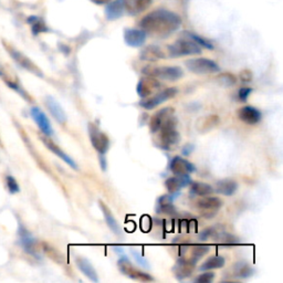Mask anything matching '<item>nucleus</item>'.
<instances>
[{
    "label": "nucleus",
    "instance_id": "1",
    "mask_svg": "<svg viewBox=\"0 0 283 283\" xmlns=\"http://www.w3.org/2000/svg\"><path fill=\"white\" fill-rule=\"evenodd\" d=\"M182 18L176 12L167 9H156L141 20V29L158 38H167L182 26Z\"/></svg>",
    "mask_w": 283,
    "mask_h": 283
},
{
    "label": "nucleus",
    "instance_id": "2",
    "mask_svg": "<svg viewBox=\"0 0 283 283\" xmlns=\"http://www.w3.org/2000/svg\"><path fill=\"white\" fill-rule=\"evenodd\" d=\"M177 120L175 115L169 118L160 128V137H158V146L165 149V151H169L172 149L175 145L180 143L181 136L180 133L176 130Z\"/></svg>",
    "mask_w": 283,
    "mask_h": 283
},
{
    "label": "nucleus",
    "instance_id": "3",
    "mask_svg": "<svg viewBox=\"0 0 283 283\" xmlns=\"http://www.w3.org/2000/svg\"><path fill=\"white\" fill-rule=\"evenodd\" d=\"M142 73L146 77H151L156 80L177 81L184 76V71L180 66L172 65H147L142 70Z\"/></svg>",
    "mask_w": 283,
    "mask_h": 283
},
{
    "label": "nucleus",
    "instance_id": "4",
    "mask_svg": "<svg viewBox=\"0 0 283 283\" xmlns=\"http://www.w3.org/2000/svg\"><path fill=\"white\" fill-rule=\"evenodd\" d=\"M167 49H168L169 57H172V58L196 56V55H201L202 51V48L189 38L178 39L175 41L174 43L169 44Z\"/></svg>",
    "mask_w": 283,
    "mask_h": 283
},
{
    "label": "nucleus",
    "instance_id": "5",
    "mask_svg": "<svg viewBox=\"0 0 283 283\" xmlns=\"http://www.w3.org/2000/svg\"><path fill=\"white\" fill-rule=\"evenodd\" d=\"M118 268L121 271V273H123L124 276L132 279V280L141 281V282L154 281V278L151 276V274L137 269L135 265H133L130 259H128L125 255L121 256V258L118 261Z\"/></svg>",
    "mask_w": 283,
    "mask_h": 283
},
{
    "label": "nucleus",
    "instance_id": "6",
    "mask_svg": "<svg viewBox=\"0 0 283 283\" xmlns=\"http://www.w3.org/2000/svg\"><path fill=\"white\" fill-rule=\"evenodd\" d=\"M186 68L191 73L195 74H212L218 73L220 66L214 60L207 59V58H197V59H190L185 62Z\"/></svg>",
    "mask_w": 283,
    "mask_h": 283
},
{
    "label": "nucleus",
    "instance_id": "7",
    "mask_svg": "<svg viewBox=\"0 0 283 283\" xmlns=\"http://www.w3.org/2000/svg\"><path fill=\"white\" fill-rule=\"evenodd\" d=\"M89 135L91 144L98 152L99 156H105L110 148V139L105 133L100 130V127L93 123L89 124Z\"/></svg>",
    "mask_w": 283,
    "mask_h": 283
},
{
    "label": "nucleus",
    "instance_id": "8",
    "mask_svg": "<svg viewBox=\"0 0 283 283\" xmlns=\"http://www.w3.org/2000/svg\"><path fill=\"white\" fill-rule=\"evenodd\" d=\"M2 43H3V47H5V49L7 50V52L9 53V56L17 62V64L21 66V68H23L24 70L29 71V72L33 73L37 77L43 78L42 71H41L38 66L33 63V62L29 59L28 57L24 56L23 53H21L20 51H18V50L12 47V45H10L9 43L5 42V41H2Z\"/></svg>",
    "mask_w": 283,
    "mask_h": 283
},
{
    "label": "nucleus",
    "instance_id": "9",
    "mask_svg": "<svg viewBox=\"0 0 283 283\" xmlns=\"http://www.w3.org/2000/svg\"><path fill=\"white\" fill-rule=\"evenodd\" d=\"M177 93H178L177 87H175V86L166 87V89L162 90L161 92L153 94L152 97H149L147 99H142V101L140 102V105L145 110H153V109H155L156 106L161 105V104L165 103L170 99H173Z\"/></svg>",
    "mask_w": 283,
    "mask_h": 283
},
{
    "label": "nucleus",
    "instance_id": "10",
    "mask_svg": "<svg viewBox=\"0 0 283 283\" xmlns=\"http://www.w3.org/2000/svg\"><path fill=\"white\" fill-rule=\"evenodd\" d=\"M222 201L218 197L205 196L197 202V208L201 214L206 218H211L217 215L220 208L222 207Z\"/></svg>",
    "mask_w": 283,
    "mask_h": 283
},
{
    "label": "nucleus",
    "instance_id": "11",
    "mask_svg": "<svg viewBox=\"0 0 283 283\" xmlns=\"http://www.w3.org/2000/svg\"><path fill=\"white\" fill-rule=\"evenodd\" d=\"M169 169L175 176L178 177H190V174H193L196 167L187 161L186 158L181 156H175L169 163Z\"/></svg>",
    "mask_w": 283,
    "mask_h": 283
},
{
    "label": "nucleus",
    "instance_id": "12",
    "mask_svg": "<svg viewBox=\"0 0 283 283\" xmlns=\"http://www.w3.org/2000/svg\"><path fill=\"white\" fill-rule=\"evenodd\" d=\"M161 86L162 84L160 83V81L156 80V79L146 77L141 79L140 82L137 83L136 92L141 99H147L149 97H152L155 92H157Z\"/></svg>",
    "mask_w": 283,
    "mask_h": 283
},
{
    "label": "nucleus",
    "instance_id": "13",
    "mask_svg": "<svg viewBox=\"0 0 283 283\" xmlns=\"http://www.w3.org/2000/svg\"><path fill=\"white\" fill-rule=\"evenodd\" d=\"M18 235H19L20 244H21L23 250L35 258H39L37 241L35 238H33V236L30 234V232H29L24 227L20 226Z\"/></svg>",
    "mask_w": 283,
    "mask_h": 283
},
{
    "label": "nucleus",
    "instance_id": "14",
    "mask_svg": "<svg viewBox=\"0 0 283 283\" xmlns=\"http://www.w3.org/2000/svg\"><path fill=\"white\" fill-rule=\"evenodd\" d=\"M147 38V33L143 29H133L126 28L124 30V41L132 48H140L144 45Z\"/></svg>",
    "mask_w": 283,
    "mask_h": 283
},
{
    "label": "nucleus",
    "instance_id": "15",
    "mask_svg": "<svg viewBox=\"0 0 283 283\" xmlns=\"http://www.w3.org/2000/svg\"><path fill=\"white\" fill-rule=\"evenodd\" d=\"M30 113L33 121H35L37 125L40 128V131L42 132V134L47 137H51L53 135V128L50 124V121L47 118L42 111H41L38 106L31 107Z\"/></svg>",
    "mask_w": 283,
    "mask_h": 283
},
{
    "label": "nucleus",
    "instance_id": "16",
    "mask_svg": "<svg viewBox=\"0 0 283 283\" xmlns=\"http://www.w3.org/2000/svg\"><path fill=\"white\" fill-rule=\"evenodd\" d=\"M238 114V119L248 125H257L262 119V113L260 110H258L257 107H253L251 105H247L241 107L240 110L237 112Z\"/></svg>",
    "mask_w": 283,
    "mask_h": 283
},
{
    "label": "nucleus",
    "instance_id": "17",
    "mask_svg": "<svg viewBox=\"0 0 283 283\" xmlns=\"http://www.w3.org/2000/svg\"><path fill=\"white\" fill-rule=\"evenodd\" d=\"M41 141H42V143L45 145V147H47L50 152L56 154V155L59 157L60 160L63 161L66 165H69L70 167L74 170H79L78 164L76 163V162H74L73 158L70 157L68 154L62 151V149L58 146L56 143H53V142L51 140H49L47 136L41 137Z\"/></svg>",
    "mask_w": 283,
    "mask_h": 283
},
{
    "label": "nucleus",
    "instance_id": "18",
    "mask_svg": "<svg viewBox=\"0 0 283 283\" xmlns=\"http://www.w3.org/2000/svg\"><path fill=\"white\" fill-rule=\"evenodd\" d=\"M175 115V111L172 107H165V109H162L161 111H158L157 113L153 116L151 120V123H149V130L155 134L158 131H160L161 126L167 121L169 118Z\"/></svg>",
    "mask_w": 283,
    "mask_h": 283
},
{
    "label": "nucleus",
    "instance_id": "19",
    "mask_svg": "<svg viewBox=\"0 0 283 283\" xmlns=\"http://www.w3.org/2000/svg\"><path fill=\"white\" fill-rule=\"evenodd\" d=\"M45 105H47L49 112L51 113L53 118H55L57 122L61 124V125H64L66 121H68V118H66L65 112L62 109L60 103L58 102L55 98L47 97L45 98Z\"/></svg>",
    "mask_w": 283,
    "mask_h": 283
},
{
    "label": "nucleus",
    "instance_id": "20",
    "mask_svg": "<svg viewBox=\"0 0 283 283\" xmlns=\"http://www.w3.org/2000/svg\"><path fill=\"white\" fill-rule=\"evenodd\" d=\"M195 263L189 259H184V258H181V259L177 260V263L175 265L173 271L175 273V277L180 280L182 279L188 278L191 276V273L194 271Z\"/></svg>",
    "mask_w": 283,
    "mask_h": 283
},
{
    "label": "nucleus",
    "instance_id": "21",
    "mask_svg": "<svg viewBox=\"0 0 283 283\" xmlns=\"http://www.w3.org/2000/svg\"><path fill=\"white\" fill-rule=\"evenodd\" d=\"M153 0H124L125 11L130 16H137L147 10Z\"/></svg>",
    "mask_w": 283,
    "mask_h": 283
},
{
    "label": "nucleus",
    "instance_id": "22",
    "mask_svg": "<svg viewBox=\"0 0 283 283\" xmlns=\"http://www.w3.org/2000/svg\"><path fill=\"white\" fill-rule=\"evenodd\" d=\"M76 264H77V268L80 270V271L84 274L86 278H89L91 281L99 282V276H98L97 270H95V268L93 267L92 263H91L89 260L81 256H77Z\"/></svg>",
    "mask_w": 283,
    "mask_h": 283
},
{
    "label": "nucleus",
    "instance_id": "23",
    "mask_svg": "<svg viewBox=\"0 0 283 283\" xmlns=\"http://www.w3.org/2000/svg\"><path fill=\"white\" fill-rule=\"evenodd\" d=\"M124 12H125L124 0H114V1L107 3L105 8V17L110 21L120 19L121 17H123Z\"/></svg>",
    "mask_w": 283,
    "mask_h": 283
},
{
    "label": "nucleus",
    "instance_id": "24",
    "mask_svg": "<svg viewBox=\"0 0 283 283\" xmlns=\"http://www.w3.org/2000/svg\"><path fill=\"white\" fill-rule=\"evenodd\" d=\"M140 58L143 61L156 62V61L165 59L166 56H165L163 50L158 47V45L152 44V45H148V47L144 48L143 50H142Z\"/></svg>",
    "mask_w": 283,
    "mask_h": 283
},
{
    "label": "nucleus",
    "instance_id": "25",
    "mask_svg": "<svg viewBox=\"0 0 283 283\" xmlns=\"http://www.w3.org/2000/svg\"><path fill=\"white\" fill-rule=\"evenodd\" d=\"M191 182L190 177H169L165 181V188L168 190L170 195H174L180 191L185 186H188Z\"/></svg>",
    "mask_w": 283,
    "mask_h": 283
},
{
    "label": "nucleus",
    "instance_id": "26",
    "mask_svg": "<svg viewBox=\"0 0 283 283\" xmlns=\"http://www.w3.org/2000/svg\"><path fill=\"white\" fill-rule=\"evenodd\" d=\"M100 207H101V210L103 212V216H104V219H105V222L109 228L112 230V232L115 235H122V230H121V227L118 222V220L115 219V217L112 214L111 209L109 208V206L105 205L103 202H100Z\"/></svg>",
    "mask_w": 283,
    "mask_h": 283
},
{
    "label": "nucleus",
    "instance_id": "27",
    "mask_svg": "<svg viewBox=\"0 0 283 283\" xmlns=\"http://www.w3.org/2000/svg\"><path fill=\"white\" fill-rule=\"evenodd\" d=\"M156 211L157 214H165V215H173L176 212V208L174 206L173 198L170 195H165V196H162L158 199Z\"/></svg>",
    "mask_w": 283,
    "mask_h": 283
},
{
    "label": "nucleus",
    "instance_id": "28",
    "mask_svg": "<svg viewBox=\"0 0 283 283\" xmlns=\"http://www.w3.org/2000/svg\"><path fill=\"white\" fill-rule=\"evenodd\" d=\"M237 189H238V184L234 180H222L216 184V191L224 196H232Z\"/></svg>",
    "mask_w": 283,
    "mask_h": 283
},
{
    "label": "nucleus",
    "instance_id": "29",
    "mask_svg": "<svg viewBox=\"0 0 283 283\" xmlns=\"http://www.w3.org/2000/svg\"><path fill=\"white\" fill-rule=\"evenodd\" d=\"M190 194L195 195V196L199 197H205L208 195H211L214 193L215 189L211 185L207 184V182H190Z\"/></svg>",
    "mask_w": 283,
    "mask_h": 283
},
{
    "label": "nucleus",
    "instance_id": "30",
    "mask_svg": "<svg viewBox=\"0 0 283 283\" xmlns=\"http://www.w3.org/2000/svg\"><path fill=\"white\" fill-rule=\"evenodd\" d=\"M255 273V269H253L250 264L247 262L240 261L237 262L234 265V276L239 279H248L250 278L252 274Z\"/></svg>",
    "mask_w": 283,
    "mask_h": 283
},
{
    "label": "nucleus",
    "instance_id": "31",
    "mask_svg": "<svg viewBox=\"0 0 283 283\" xmlns=\"http://www.w3.org/2000/svg\"><path fill=\"white\" fill-rule=\"evenodd\" d=\"M226 264V259L222 256H214L208 258L201 267V271H210V270L220 269Z\"/></svg>",
    "mask_w": 283,
    "mask_h": 283
},
{
    "label": "nucleus",
    "instance_id": "32",
    "mask_svg": "<svg viewBox=\"0 0 283 283\" xmlns=\"http://www.w3.org/2000/svg\"><path fill=\"white\" fill-rule=\"evenodd\" d=\"M28 23L31 24V30L35 36H38L39 33L49 31V29L47 26H45L44 21L42 19H40L39 17H35V16L29 17Z\"/></svg>",
    "mask_w": 283,
    "mask_h": 283
},
{
    "label": "nucleus",
    "instance_id": "33",
    "mask_svg": "<svg viewBox=\"0 0 283 283\" xmlns=\"http://www.w3.org/2000/svg\"><path fill=\"white\" fill-rule=\"evenodd\" d=\"M184 35L187 37V38H189V39L193 40L194 42H196L201 48H205V49H208V50H214V44H212L209 40L202 38V37L196 35V33L185 31Z\"/></svg>",
    "mask_w": 283,
    "mask_h": 283
},
{
    "label": "nucleus",
    "instance_id": "34",
    "mask_svg": "<svg viewBox=\"0 0 283 283\" xmlns=\"http://www.w3.org/2000/svg\"><path fill=\"white\" fill-rule=\"evenodd\" d=\"M199 121L202 122V124L197 123V126L202 125V127H199L198 131L206 132V131L211 130L212 127H215L216 125H217L218 122H219V119L216 115H209V116H206V118H203V119H201Z\"/></svg>",
    "mask_w": 283,
    "mask_h": 283
},
{
    "label": "nucleus",
    "instance_id": "35",
    "mask_svg": "<svg viewBox=\"0 0 283 283\" xmlns=\"http://www.w3.org/2000/svg\"><path fill=\"white\" fill-rule=\"evenodd\" d=\"M209 247L208 245H202V244H198V245H194L193 248H191V253H190V259L194 262L195 264H196V262L201 259L202 257H203L208 253L209 251Z\"/></svg>",
    "mask_w": 283,
    "mask_h": 283
},
{
    "label": "nucleus",
    "instance_id": "36",
    "mask_svg": "<svg viewBox=\"0 0 283 283\" xmlns=\"http://www.w3.org/2000/svg\"><path fill=\"white\" fill-rule=\"evenodd\" d=\"M42 248L44 253L50 258V259L56 261L57 263H62V262H63V257H62L61 253L58 251L56 248H53L52 245H50L48 243H42Z\"/></svg>",
    "mask_w": 283,
    "mask_h": 283
},
{
    "label": "nucleus",
    "instance_id": "37",
    "mask_svg": "<svg viewBox=\"0 0 283 283\" xmlns=\"http://www.w3.org/2000/svg\"><path fill=\"white\" fill-rule=\"evenodd\" d=\"M5 81H6V84L9 86L10 89L16 91L17 93H19L24 100H26V101L32 102V99H31L30 95H29L28 92H26V91H24L22 87L18 84V83L15 82L14 80H9V79H5Z\"/></svg>",
    "mask_w": 283,
    "mask_h": 283
},
{
    "label": "nucleus",
    "instance_id": "38",
    "mask_svg": "<svg viewBox=\"0 0 283 283\" xmlns=\"http://www.w3.org/2000/svg\"><path fill=\"white\" fill-rule=\"evenodd\" d=\"M217 80L220 84L223 86H232L236 84L237 78L231 73H222V74H219Z\"/></svg>",
    "mask_w": 283,
    "mask_h": 283
},
{
    "label": "nucleus",
    "instance_id": "39",
    "mask_svg": "<svg viewBox=\"0 0 283 283\" xmlns=\"http://www.w3.org/2000/svg\"><path fill=\"white\" fill-rule=\"evenodd\" d=\"M131 253H132L133 258L135 259V261L137 262V263H139V265H141L142 268L147 269V270L151 269V265H149L148 260L143 255H142L140 251L135 250V249H131Z\"/></svg>",
    "mask_w": 283,
    "mask_h": 283
},
{
    "label": "nucleus",
    "instance_id": "40",
    "mask_svg": "<svg viewBox=\"0 0 283 283\" xmlns=\"http://www.w3.org/2000/svg\"><path fill=\"white\" fill-rule=\"evenodd\" d=\"M6 182H7V187L8 189H9L10 194H17L20 191V187L19 184L17 182V181L15 180L12 176H7L6 177Z\"/></svg>",
    "mask_w": 283,
    "mask_h": 283
},
{
    "label": "nucleus",
    "instance_id": "41",
    "mask_svg": "<svg viewBox=\"0 0 283 283\" xmlns=\"http://www.w3.org/2000/svg\"><path fill=\"white\" fill-rule=\"evenodd\" d=\"M215 273L214 272H203L202 274L195 279V282L196 283H210L211 281L215 280Z\"/></svg>",
    "mask_w": 283,
    "mask_h": 283
},
{
    "label": "nucleus",
    "instance_id": "42",
    "mask_svg": "<svg viewBox=\"0 0 283 283\" xmlns=\"http://www.w3.org/2000/svg\"><path fill=\"white\" fill-rule=\"evenodd\" d=\"M252 93L251 87H241L238 91V98L241 102H245Z\"/></svg>",
    "mask_w": 283,
    "mask_h": 283
},
{
    "label": "nucleus",
    "instance_id": "43",
    "mask_svg": "<svg viewBox=\"0 0 283 283\" xmlns=\"http://www.w3.org/2000/svg\"><path fill=\"white\" fill-rule=\"evenodd\" d=\"M240 79L243 82H250L252 80V74H251L250 71L244 70L240 73Z\"/></svg>",
    "mask_w": 283,
    "mask_h": 283
},
{
    "label": "nucleus",
    "instance_id": "44",
    "mask_svg": "<svg viewBox=\"0 0 283 283\" xmlns=\"http://www.w3.org/2000/svg\"><path fill=\"white\" fill-rule=\"evenodd\" d=\"M91 1L94 2L95 5H104V3L109 2L110 0H91Z\"/></svg>",
    "mask_w": 283,
    "mask_h": 283
},
{
    "label": "nucleus",
    "instance_id": "45",
    "mask_svg": "<svg viewBox=\"0 0 283 283\" xmlns=\"http://www.w3.org/2000/svg\"><path fill=\"white\" fill-rule=\"evenodd\" d=\"M0 77L1 78H3V80H5V79H7V77H6V72H5V70H3V68L1 65H0Z\"/></svg>",
    "mask_w": 283,
    "mask_h": 283
}]
</instances>
